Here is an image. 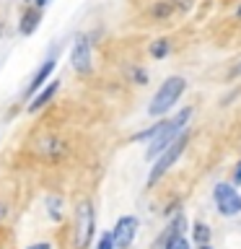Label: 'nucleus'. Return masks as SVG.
I'll list each match as a JSON object with an SVG mask.
<instances>
[{"label": "nucleus", "mask_w": 241, "mask_h": 249, "mask_svg": "<svg viewBox=\"0 0 241 249\" xmlns=\"http://www.w3.org/2000/svg\"><path fill=\"white\" fill-rule=\"evenodd\" d=\"M215 202H218V210H221L223 215H236L241 210V197L236 195V190L228 184H218L215 187Z\"/></svg>", "instance_id": "nucleus-6"}, {"label": "nucleus", "mask_w": 241, "mask_h": 249, "mask_svg": "<svg viewBox=\"0 0 241 249\" xmlns=\"http://www.w3.org/2000/svg\"><path fill=\"white\" fill-rule=\"evenodd\" d=\"M93 226H96V218H93L91 202H81L75 210V249H86L91 244Z\"/></svg>", "instance_id": "nucleus-3"}, {"label": "nucleus", "mask_w": 241, "mask_h": 249, "mask_svg": "<svg viewBox=\"0 0 241 249\" xmlns=\"http://www.w3.org/2000/svg\"><path fill=\"white\" fill-rule=\"evenodd\" d=\"M54 65H57V62H54V57H50V60H47V62H44L42 68L36 70V73H34V78H31L29 93H36L39 89H44V83H50V75H52Z\"/></svg>", "instance_id": "nucleus-9"}, {"label": "nucleus", "mask_w": 241, "mask_h": 249, "mask_svg": "<svg viewBox=\"0 0 241 249\" xmlns=\"http://www.w3.org/2000/svg\"><path fill=\"white\" fill-rule=\"evenodd\" d=\"M151 54L155 60L166 57V54H169V42H166V39H155V42L151 44Z\"/></svg>", "instance_id": "nucleus-13"}, {"label": "nucleus", "mask_w": 241, "mask_h": 249, "mask_svg": "<svg viewBox=\"0 0 241 249\" xmlns=\"http://www.w3.org/2000/svg\"><path fill=\"white\" fill-rule=\"evenodd\" d=\"M231 75H241V62H239V65H236V68L231 70Z\"/></svg>", "instance_id": "nucleus-19"}, {"label": "nucleus", "mask_w": 241, "mask_h": 249, "mask_svg": "<svg viewBox=\"0 0 241 249\" xmlns=\"http://www.w3.org/2000/svg\"><path fill=\"white\" fill-rule=\"evenodd\" d=\"M70 62H73V68L78 73H88L91 70V42H88V36H78L73 42Z\"/></svg>", "instance_id": "nucleus-7"}, {"label": "nucleus", "mask_w": 241, "mask_h": 249, "mask_svg": "<svg viewBox=\"0 0 241 249\" xmlns=\"http://www.w3.org/2000/svg\"><path fill=\"white\" fill-rule=\"evenodd\" d=\"M44 205H47V213H50L54 221H60V218H62V200L54 197V195H47V197H44Z\"/></svg>", "instance_id": "nucleus-12"}, {"label": "nucleus", "mask_w": 241, "mask_h": 249, "mask_svg": "<svg viewBox=\"0 0 241 249\" xmlns=\"http://www.w3.org/2000/svg\"><path fill=\"white\" fill-rule=\"evenodd\" d=\"M26 249H52L47 241H36V244H31V247H26Z\"/></svg>", "instance_id": "nucleus-18"}, {"label": "nucleus", "mask_w": 241, "mask_h": 249, "mask_svg": "<svg viewBox=\"0 0 241 249\" xmlns=\"http://www.w3.org/2000/svg\"><path fill=\"white\" fill-rule=\"evenodd\" d=\"M187 140H189V138H187L184 132H182V135H179V138L174 140V143H171V145L166 148V151H163V153L158 156L155 166L151 169V177H148V184H155V182H158V179H161L163 174H166L169 166H171V163H174V161L179 159V156H182V151L187 148Z\"/></svg>", "instance_id": "nucleus-4"}, {"label": "nucleus", "mask_w": 241, "mask_h": 249, "mask_svg": "<svg viewBox=\"0 0 241 249\" xmlns=\"http://www.w3.org/2000/svg\"><path fill=\"white\" fill-rule=\"evenodd\" d=\"M57 89H60V81H50L44 89H39L36 96L31 99V104H29V112L34 114V112H39V109H44V104H50V99L57 93Z\"/></svg>", "instance_id": "nucleus-8"}, {"label": "nucleus", "mask_w": 241, "mask_h": 249, "mask_svg": "<svg viewBox=\"0 0 241 249\" xmlns=\"http://www.w3.org/2000/svg\"><path fill=\"white\" fill-rule=\"evenodd\" d=\"M130 75H132V81H135V83H140V86H143V83L148 81V73H145V70H140V68L130 70Z\"/></svg>", "instance_id": "nucleus-17"}, {"label": "nucleus", "mask_w": 241, "mask_h": 249, "mask_svg": "<svg viewBox=\"0 0 241 249\" xmlns=\"http://www.w3.org/2000/svg\"><path fill=\"white\" fill-rule=\"evenodd\" d=\"M194 241H197V244H210V229L205 223L194 226Z\"/></svg>", "instance_id": "nucleus-14"}, {"label": "nucleus", "mask_w": 241, "mask_h": 249, "mask_svg": "<svg viewBox=\"0 0 241 249\" xmlns=\"http://www.w3.org/2000/svg\"><path fill=\"white\" fill-rule=\"evenodd\" d=\"M138 233V218L135 215H122L117 226L112 229V239H114V249H127L132 244Z\"/></svg>", "instance_id": "nucleus-5"}, {"label": "nucleus", "mask_w": 241, "mask_h": 249, "mask_svg": "<svg viewBox=\"0 0 241 249\" xmlns=\"http://www.w3.org/2000/svg\"><path fill=\"white\" fill-rule=\"evenodd\" d=\"M200 249H213V247H210V244H200Z\"/></svg>", "instance_id": "nucleus-22"}, {"label": "nucleus", "mask_w": 241, "mask_h": 249, "mask_svg": "<svg viewBox=\"0 0 241 249\" xmlns=\"http://www.w3.org/2000/svg\"><path fill=\"white\" fill-rule=\"evenodd\" d=\"M39 21H42V8H26L23 16H21V34L23 36L34 34L36 26H39Z\"/></svg>", "instance_id": "nucleus-10"}, {"label": "nucleus", "mask_w": 241, "mask_h": 249, "mask_svg": "<svg viewBox=\"0 0 241 249\" xmlns=\"http://www.w3.org/2000/svg\"><path fill=\"white\" fill-rule=\"evenodd\" d=\"M239 16H241V5H239Z\"/></svg>", "instance_id": "nucleus-23"}, {"label": "nucleus", "mask_w": 241, "mask_h": 249, "mask_svg": "<svg viewBox=\"0 0 241 249\" xmlns=\"http://www.w3.org/2000/svg\"><path fill=\"white\" fill-rule=\"evenodd\" d=\"M47 3H50V0H36V8H44Z\"/></svg>", "instance_id": "nucleus-20"}, {"label": "nucleus", "mask_w": 241, "mask_h": 249, "mask_svg": "<svg viewBox=\"0 0 241 249\" xmlns=\"http://www.w3.org/2000/svg\"><path fill=\"white\" fill-rule=\"evenodd\" d=\"M184 89H187V81L184 78H179V75H171V78H166V81L161 83V89H158V93L153 96V101H151V107H148V112H151L153 117H161V114H166L171 107L179 101V96L184 93Z\"/></svg>", "instance_id": "nucleus-2"}, {"label": "nucleus", "mask_w": 241, "mask_h": 249, "mask_svg": "<svg viewBox=\"0 0 241 249\" xmlns=\"http://www.w3.org/2000/svg\"><path fill=\"white\" fill-rule=\"evenodd\" d=\"M36 151L42 153L44 159H57V156L65 153V145H62V140H57V138H44V140H39Z\"/></svg>", "instance_id": "nucleus-11"}, {"label": "nucleus", "mask_w": 241, "mask_h": 249, "mask_svg": "<svg viewBox=\"0 0 241 249\" xmlns=\"http://www.w3.org/2000/svg\"><path fill=\"white\" fill-rule=\"evenodd\" d=\"M96 249H114V239H112V231L101 233V236H99V244H96Z\"/></svg>", "instance_id": "nucleus-15"}, {"label": "nucleus", "mask_w": 241, "mask_h": 249, "mask_svg": "<svg viewBox=\"0 0 241 249\" xmlns=\"http://www.w3.org/2000/svg\"><path fill=\"white\" fill-rule=\"evenodd\" d=\"M166 249H189V244H187L184 236H174V239H169Z\"/></svg>", "instance_id": "nucleus-16"}, {"label": "nucleus", "mask_w": 241, "mask_h": 249, "mask_svg": "<svg viewBox=\"0 0 241 249\" xmlns=\"http://www.w3.org/2000/svg\"><path fill=\"white\" fill-rule=\"evenodd\" d=\"M189 117H192V109H182L174 120H169V122H163L158 124V130H155V135L151 138V145H148V159H155V156H161L166 148L174 143V140L182 135V130L187 127V122H189Z\"/></svg>", "instance_id": "nucleus-1"}, {"label": "nucleus", "mask_w": 241, "mask_h": 249, "mask_svg": "<svg viewBox=\"0 0 241 249\" xmlns=\"http://www.w3.org/2000/svg\"><path fill=\"white\" fill-rule=\"evenodd\" d=\"M236 182H241V163H239V169H236Z\"/></svg>", "instance_id": "nucleus-21"}]
</instances>
